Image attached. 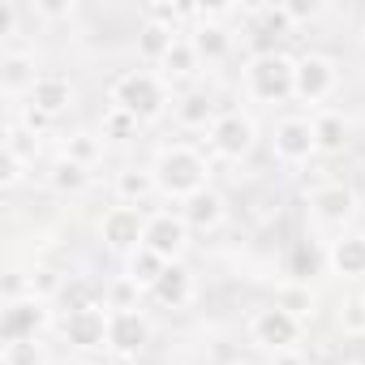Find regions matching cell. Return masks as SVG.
I'll list each match as a JSON object with an SVG mask.
<instances>
[{
	"instance_id": "6da1fadb",
	"label": "cell",
	"mask_w": 365,
	"mask_h": 365,
	"mask_svg": "<svg viewBox=\"0 0 365 365\" xmlns=\"http://www.w3.org/2000/svg\"><path fill=\"white\" fill-rule=\"evenodd\" d=\"M155 180H159V194H172V198L185 202L198 190H207V159L185 142L163 146L159 163H155Z\"/></svg>"
},
{
	"instance_id": "7a4b0ae2",
	"label": "cell",
	"mask_w": 365,
	"mask_h": 365,
	"mask_svg": "<svg viewBox=\"0 0 365 365\" xmlns=\"http://www.w3.org/2000/svg\"><path fill=\"white\" fill-rule=\"evenodd\" d=\"M112 108L133 112L138 120H150L168 108V82L159 73H125L112 86Z\"/></svg>"
},
{
	"instance_id": "3957f363",
	"label": "cell",
	"mask_w": 365,
	"mask_h": 365,
	"mask_svg": "<svg viewBox=\"0 0 365 365\" xmlns=\"http://www.w3.org/2000/svg\"><path fill=\"white\" fill-rule=\"evenodd\" d=\"M245 86L258 103H279L288 95H297V65L288 56H258L250 69H245Z\"/></svg>"
},
{
	"instance_id": "277c9868",
	"label": "cell",
	"mask_w": 365,
	"mask_h": 365,
	"mask_svg": "<svg viewBox=\"0 0 365 365\" xmlns=\"http://www.w3.org/2000/svg\"><path fill=\"white\" fill-rule=\"evenodd\" d=\"M271 150H275V159H279V163H288V168H301V163H309V155L318 150L314 116H284V120H275Z\"/></svg>"
},
{
	"instance_id": "5b68a950",
	"label": "cell",
	"mask_w": 365,
	"mask_h": 365,
	"mask_svg": "<svg viewBox=\"0 0 365 365\" xmlns=\"http://www.w3.org/2000/svg\"><path fill=\"white\" fill-rule=\"evenodd\" d=\"M250 339L271 348V352H297V339H301V318H292L288 309L271 305V309H258L250 318Z\"/></svg>"
},
{
	"instance_id": "8992f818",
	"label": "cell",
	"mask_w": 365,
	"mask_h": 365,
	"mask_svg": "<svg viewBox=\"0 0 365 365\" xmlns=\"http://www.w3.org/2000/svg\"><path fill=\"white\" fill-rule=\"evenodd\" d=\"M142 245H146L150 254H159L163 262H176L180 254H185V245H190V224L180 220V211H176V215H172V211H155V215H146Z\"/></svg>"
},
{
	"instance_id": "52a82bcc",
	"label": "cell",
	"mask_w": 365,
	"mask_h": 365,
	"mask_svg": "<svg viewBox=\"0 0 365 365\" xmlns=\"http://www.w3.org/2000/svg\"><path fill=\"white\" fill-rule=\"evenodd\" d=\"M254 142H258V129H254V120L250 116H241V112H224L215 125H211V133H207V146L220 155V159H245L250 150H254Z\"/></svg>"
},
{
	"instance_id": "ba28073f",
	"label": "cell",
	"mask_w": 365,
	"mask_h": 365,
	"mask_svg": "<svg viewBox=\"0 0 365 365\" xmlns=\"http://www.w3.org/2000/svg\"><path fill=\"white\" fill-rule=\"evenodd\" d=\"M335 86H339V69H335L331 56L309 52V56L297 61V99H305V103H322V99L335 95Z\"/></svg>"
},
{
	"instance_id": "9c48e42d",
	"label": "cell",
	"mask_w": 365,
	"mask_h": 365,
	"mask_svg": "<svg viewBox=\"0 0 365 365\" xmlns=\"http://www.w3.org/2000/svg\"><path fill=\"white\" fill-rule=\"evenodd\" d=\"M99 232H103V241H108V245H112L116 254H133V250H142L146 215H142L138 207H112V211L103 215Z\"/></svg>"
},
{
	"instance_id": "30bf717a",
	"label": "cell",
	"mask_w": 365,
	"mask_h": 365,
	"mask_svg": "<svg viewBox=\"0 0 365 365\" xmlns=\"http://www.w3.org/2000/svg\"><path fill=\"white\" fill-rule=\"evenodd\" d=\"M146 339H150V327L142 309H108V348L129 356V352H142Z\"/></svg>"
},
{
	"instance_id": "8fae6325",
	"label": "cell",
	"mask_w": 365,
	"mask_h": 365,
	"mask_svg": "<svg viewBox=\"0 0 365 365\" xmlns=\"http://www.w3.org/2000/svg\"><path fill=\"white\" fill-rule=\"evenodd\" d=\"M65 339L73 348H108V309L91 305V309H69L65 318Z\"/></svg>"
},
{
	"instance_id": "7c38bea8",
	"label": "cell",
	"mask_w": 365,
	"mask_h": 365,
	"mask_svg": "<svg viewBox=\"0 0 365 365\" xmlns=\"http://www.w3.org/2000/svg\"><path fill=\"white\" fill-rule=\"evenodd\" d=\"M352 207H356V198H352L344 185H322V190H314V198H309V215H314L318 224H327V228H344V224L352 220Z\"/></svg>"
},
{
	"instance_id": "4fadbf2b",
	"label": "cell",
	"mask_w": 365,
	"mask_h": 365,
	"mask_svg": "<svg viewBox=\"0 0 365 365\" xmlns=\"http://www.w3.org/2000/svg\"><path fill=\"white\" fill-rule=\"evenodd\" d=\"M327 262L335 275L344 279H361L365 275V232H339L327 250Z\"/></svg>"
},
{
	"instance_id": "5bb4252c",
	"label": "cell",
	"mask_w": 365,
	"mask_h": 365,
	"mask_svg": "<svg viewBox=\"0 0 365 365\" xmlns=\"http://www.w3.org/2000/svg\"><path fill=\"white\" fill-rule=\"evenodd\" d=\"M31 103H35V112H48V116L65 112V108L73 103L69 78H65V73H39V82L31 86Z\"/></svg>"
},
{
	"instance_id": "9a60e30c",
	"label": "cell",
	"mask_w": 365,
	"mask_h": 365,
	"mask_svg": "<svg viewBox=\"0 0 365 365\" xmlns=\"http://www.w3.org/2000/svg\"><path fill=\"white\" fill-rule=\"evenodd\" d=\"M43 327V301H9L5 309V339L9 344H22V339H35V331Z\"/></svg>"
},
{
	"instance_id": "2e32d148",
	"label": "cell",
	"mask_w": 365,
	"mask_h": 365,
	"mask_svg": "<svg viewBox=\"0 0 365 365\" xmlns=\"http://www.w3.org/2000/svg\"><path fill=\"white\" fill-rule=\"evenodd\" d=\"M150 297L163 301V305H172V309H185V305L194 301V275L180 267V262H172V267L159 275V284L150 288Z\"/></svg>"
},
{
	"instance_id": "e0dca14e",
	"label": "cell",
	"mask_w": 365,
	"mask_h": 365,
	"mask_svg": "<svg viewBox=\"0 0 365 365\" xmlns=\"http://www.w3.org/2000/svg\"><path fill=\"white\" fill-rule=\"evenodd\" d=\"M172 112H176V120L185 125V129H207V133H211V125L220 120V116H215V103H211L207 91H190V95L172 99Z\"/></svg>"
},
{
	"instance_id": "ac0fdd59",
	"label": "cell",
	"mask_w": 365,
	"mask_h": 365,
	"mask_svg": "<svg viewBox=\"0 0 365 365\" xmlns=\"http://www.w3.org/2000/svg\"><path fill=\"white\" fill-rule=\"evenodd\" d=\"M163 73V82H194V73L202 69V56H198V48H194V39H176L172 43V52L163 56V65H159Z\"/></svg>"
},
{
	"instance_id": "d6986e66",
	"label": "cell",
	"mask_w": 365,
	"mask_h": 365,
	"mask_svg": "<svg viewBox=\"0 0 365 365\" xmlns=\"http://www.w3.org/2000/svg\"><path fill=\"white\" fill-rule=\"evenodd\" d=\"M180 220H185L190 228H198V232H207V228H215V224L224 220V198H220L215 190H198L194 198H185Z\"/></svg>"
},
{
	"instance_id": "ffe728a7",
	"label": "cell",
	"mask_w": 365,
	"mask_h": 365,
	"mask_svg": "<svg viewBox=\"0 0 365 365\" xmlns=\"http://www.w3.org/2000/svg\"><path fill=\"white\" fill-rule=\"evenodd\" d=\"M155 190H159L155 172H138V168H125V172L116 176V198H120V207H138V202H146Z\"/></svg>"
},
{
	"instance_id": "44dd1931",
	"label": "cell",
	"mask_w": 365,
	"mask_h": 365,
	"mask_svg": "<svg viewBox=\"0 0 365 365\" xmlns=\"http://www.w3.org/2000/svg\"><path fill=\"white\" fill-rule=\"evenodd\" d=\"M168 267H172V262H163V258H159V254H150L146 245L129 254V279H133L138 288H155V284H159V275H163Z\"/></svg>"
},
{
	"instance_id": "7402d4cb",
	"label": "cell",
	"mask_w": 365,
	"mask_h": 365,
	"mask_svg": "<svg viewBox=\"0 0 365 365\" xmlns=\"http://www.w3.org/2000/svg\"><path fill=\"white\" fill-rule=\"evenodd\" d=\"M190 39H194V48H198L202 61H220V56L232 48V35H228L224 26H198Z\"/></svg>"
},
{
	"instance_id": "603a6c76",
	"label": "cell",
	"mask_w": 365,
	"mask_h": 365,
	"mask_svg": "<svg viewBox=\"0 0 365 365\" xmlns=\"http://www.w3.org/2000/svg\"><path fill=\"white\" fill-rule=\"evenodd\" d=\"M314 133H318V150H339L348 142V125L344 116L327 112V116H314Z\"/></svg>"
},
{
	"instance_id": "cb8c5ba5",
	"label": "cell",
	"mask_w": 365,
	"mask_h": 365,
	"mask_svg": "<svg viewBox=\"0 0 365 365\" xmlns=\"http://www.w3.org/2000/svg\"><path fill=\"white\" fill-rule=\"evenodd\" d=\"M35 82H39V73L31 69V56H9V61H5V91H9V95H18L22 86H26V95H31Z\"/></svg>"
},
{
	"instance_id": "d4e9b609",
	"label": "cell",
	"mask_w": 365,
	"mask_h": 365,
	"mask_svg": "<svg viewBox=\"0 0 365 365\" xmlns=\"http://www.w3.org/2000/svg\"><path fill=\"white\" fill-rule=\"evenodd\" d=\"M65 150H69V159L82 163V168H91L95 159H103V142H95L91 133H73V138L65 142Z\"/></svg>"
},
{
	"instance_id": "484cf974",
	"label": "cell",
	"mask_w": 365,
	"mask_h": 365,
	"mask_svg": "<svg viewBox=\"0 0 365 365\" xmlns=\"http://www.w3.org/2000/svg\"><path fill=\"white\" fill-rule=\"evenodd\" d=\"M275 305H279V309H288V314H292V318H301V322L314 314V297H309V288H284V292L275 297Z\"/></svg>"
},
{
	"instance_id": "4316f807",
	"label": "cell",
	"mask_w": 365,
	"mask_h": 365,
	"mask_svg": "<svg viewBox=\"0 0 365 365\" xmlns=\"http://www.w3.org/2000/svg\"><path fill=\"white\" fill-rule=\"evenodd\" d=\"M86 180H91V176H86V168H82V163H73V159H61V163L52 168V185H56V190H82Z\"/></svg>"
},
{
	"instance_id": "83f0119b",
	"label": "cell",
	"mask_w": 365,
	"mask_h": 365,
	"mask_svg": "<svg viewBox=\"0 0 365 365\" xmlns=\"http://www.w3.org/2000/svg\"><path fill=\"white\" fill-rule=\"evenodd\" d=\"M138 125H142V120H138L133 112L112 108V112H108V120H103V138H125V133H133V138H138Z\"/></svg>"
},
{
	"instance_id": "f1b7e54d",
	"label": "cell",
	"mask_w": 365,
	"mask_h": 365,
	"mask_svg": "<svg viewBox=\"0 0 365 365\" xmlns=\"http://www.w3.org/2000/svg\"><path fill=\"white\" fill-rule=\"evenodd\" d=\"M275 365H305L301 352H275Z\"/></svg>"
}]
</instances>
